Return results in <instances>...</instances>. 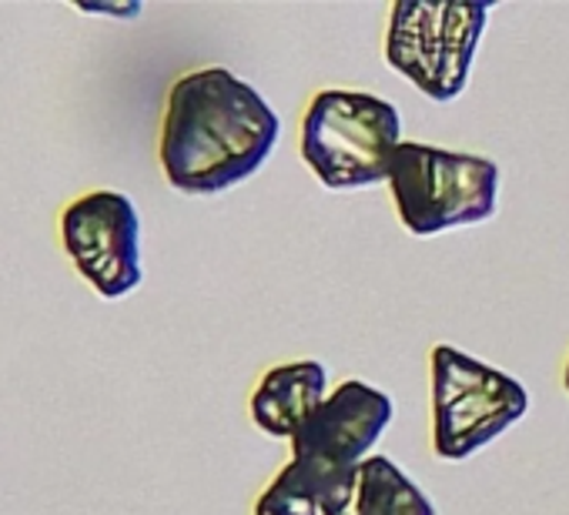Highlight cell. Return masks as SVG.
<instances>
[{"instance_id":"obj_1","label":"cell","mask_w":569,"mask_h":515,"mask_svg":"<svg viewBox=\"0 0 569 515\" xmlns=\"http://www.w3.org/2000/svg\"><path fill=\"white\" fill-rule=\"evenodd\" d=\"M281 134L264 98L224 68L178 78L161 121V168L184 194H218L251 178Z\"/></svg>"},{"instance_id":"obj_2","label":"cell","mask_w":569,"mask_h":515,"mask_svg":"<svg viewBox=\"0 0 569 515\" xmlns=\"http://www.w3.org/2000/svg\"><path fill=\"white\" fill-rule=\"evenodd\" d=\"M402 121L396 104L362 91H322L306 111L302 158L332 191L389 181Z\"/></svg>"},{"instance_id":"obj_3","label":"cell","mask_w":569,"mask_h":515,"mask_svg":"<svg viewBox=\"0 0 569 515\" xmlns=\"http://www.w3.org/2000/svg\"><path fill=\"white\" fill-rule=\"evenodd\" d=\"M392 198L412 234L482 224L496 214L499 168L489 158L402 141L392 158Z\"/></svg>"},{"instance_id":"obj_4","label":"cell","mask_w":569,"mask_h":515,"mask_svg":"<svg viewBox=\"0 0 569 515\" xmlns=\"http://www.w3.org/2000/svg\"><path fill=\"white\" fill-rule=\"evenodd\" d=\"M529 408L526 388L472 355L436 345L432 349V448L446 462H462Z\"/></svg>"},{"instance_id":"obj_5","label":"cell","mask_w":569,"mask_h":515,"mask_svg":"<svg viewBox=\"0 0 569 515\" xmlns=\"http://www.w3.org/2000/svg\"><path fill=\"white\" fill-rule=\"evenodd\" d=\"M486 21L489 8L476 4L396 0L386 34V61L432 101H452L469 81Z\"/></svg>"},{"instance_id":"obj_6","label":"cell","mask_w":569,"mask_h":515,"mask_svg":"<svg viewBox=\"0 0 569 515\" xmlns=\"http://www.w3.org/2000/svg\"><path fill=\"white\" fill-rule=\"evenodd\" d=\"M61 244L78 275L108 302L131 295L141 272V218L121 191H88L61 214Z\"/></svg>"},{"instance_id":"obj_7","label":"cell","mask_w":569,"mask_h":515,"mask_svg":"<svg viewBox=\"0 0 569 515\" xmlns=\"http://www.w3.org/2000/svg\"><path fill=\"white\" fill-rule=\"evenodd\" d=\"M392 422V398L366 382L339 385L292 438V462L322 495L332 482L369 458Z\"/></svg>"},{"instance_id":"obj_8","label":"cell","mask_w":569,"mask_h":515,"mask_svg":"<svg viewBox=\"0 0 569 515\" xmlns=\"http://www.w3.org/2000/svg\"><path fill=\"white\" fill-rule=\"evenodd\" d=\"M322 515H436L426 492L386 455H369L319 495Z\"/></svg>"},{"instance_id":"obj_9","label":"cell","mask_w":569,"mask_h":515,"mask_svg":"<svg viewBox=\"0 0 569 515\" xmlns=\"http://www.w3.org/2000/svg\"><path fill=\"white\" fill-rule=\"evenodd\" d=\"M326 365L292 362L268 368L251 392V418L264 435L296 438L312 412L326 402Z\"/></svg>"},{"instance_id":"obj_10","label":"cell","mask_w":569,"mask_h":515,"mask_svg":"<svg viewBox=\"0 0 569 515\" xmlns=\"http://www.w3.org/2000/svg\"><path fill=\"white\" fill-rule=\"evenodd\" d=\"M319 512H322L319 492L296 462L284 465L254 502V515H319Z\"/></svg>"},{"instance_id":"obj_11","label":"cell","mask_w":569,"mask_h":515,"mask_svg":"<svg viewBox=\"0 0 569 515\" xmlns=\"http://www.w3.org/2000/svg\"><path fill=\"white\" fill-rule=\"evenodd\" d=\"M562 382H566V392H569V359H566V375H562Z\"/></svg>"}]
</instances>
